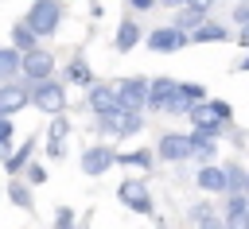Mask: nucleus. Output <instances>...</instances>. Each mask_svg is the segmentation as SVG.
Here are the masks:
<instances>
[{"label": "nucleus", "instance_id": "obj_1", "mask_svg": "<svg viewBox=\"0 0 249 229\" xmlns=\"http://www.w3.org/2000/svg\"><path fill=\"white\" fill-rule=\"evenodd\" d=\"M187 116H191L195 132H202V136H210V140H214V136L222 132V124L233 116V109H230L226 101H202V105H195Z\"/></svg>", "mask_w": 249, "mask_h": 229}, {"label": "nucleus", "instance_id": "obj_2", "mask_svg": "<svg viewBox=\"0 0 249 229\" xmlns=\"http://www.w3.org/2000/svg\"><path fill=\"white\" fill-rule=\"evenodd\" d=\"M58 19H62V4H58V0H35V4L27 8V16H23V23H27V31H31L35 39L54 35V31H58Z\"/></svg>", "mask_w": 249, "mask_h": 229}, {"label": "nucleus", "instance_id": "obj_3", "mask_svg": "<svg viewBox=\"0 0 249 229\" xmlns=\"http://www.w3.org/2000/svg\"><path fill=\"white\" fill-rule=\"evenodd\" d=\"M31 105L39 109V113H47V116H62V109H66V89H62V82H35L31 85Z\"/></svg>", "mask_w": 249, "mask_h": 229}, {"label": "nucleus", "instance_id": "obj_4", "mask_svg": "<svg viewBox=\"0 0 249 229\" xmlns=\"http://www.w3.org/2000/svg\"><path fill=\"white\" fill-rule=\"evenodd\" d=\"M19 70H23V78H27V85H35V82H47L51 74H54V54L51 50H23L19 54Z\"/></svg>", "mask_w": 249, "mask_h": 229}, {"label": "nucleus", "instance_id": "obj_5", "mask_svg": "<svg viewBox=\"0 0 249 229\" xmlns=\"http://www.w3.org/2000/svg\"><path fill=\"white\" fill-rule=\"evenodd\" d=\"M31 105V85L27 82H4L0 85V116L8 120V116H16V113H23Z\"/></svg>", "mask_w": 249, "mask_h": 229}, {"label": "nucleus", "instance_id": "obj_6", "mask_svg": "<svg viewBox=\"0 0 249 229\" xmlns=\"http://www.w3.org/2000/svg\"><path fill=\"white\" fill-rule=\"evenodd\" d=\"M113 93H117V105H121L124 113H140V109L148 105V82H144V78H124Z\"/></svg>", "mask_w": 249, "mask_h": 229}, {"label": "nucleus", "instance_id": "obj_7", "mask_svg": "<svg viewBox=\"0 0 249 229\" xmlns=\"http://www.w3.org/2000/svg\"><path fill=\"white\" fill-rule=\"evenodd\" d=\"M117 198L132 210V213H152L156 206H152V194H148V186H144V179H124L121 186H117Z\"/></svg>", "mask_w": 249, "mask_h": 229}, {"label": "nucleus", "instance_id": "obj_8", "mask_svg": "<svg viewBox=\"0 0 249 229\" xmlns=\"http://www.w3.org/2000/svg\"><path fill=\"white\" fill-rule=\"evenodd\" d=\"M113 163H117V151H113L109 144H89V147L82 151V175H89V179L105 175Z\"/></svg>", "mask_w": 249, "mask_h": 229}, {"label": "nucleus", "instance_id": "obj_9", "mask_svg": "<svg viewBox=\"0 0 249 229\" xmlns=\"http://www.w3.org/2000/svg\"><path fill=\"white\" fill-rule=\"evenodd\" d=\"M156 155H160V159H167V163L191 159V136H183V132H167V136H160Z\"/></svg>", "mask_w": 249, "mask_h": 229}, {"label": "nucleus", "instance_id": "obj_10", "mask_svg": "<svg viewBox=\"0 0 249 229\" xmlns=\"http://www.w3.org/2000/svg\"><path fill=\"white\" fill-rule=\"evenodd\" d=\"M183 47H187V35L175 31V27H156V31L148 35V50H156V54H175V50H183Z\"/></svg>", "mask_w": 249, "mask_h": 229}, {"label": "nucleus", "instance_id": "obj_11", "mask_svg": "<svg viewBox=\"0 0 249 229\" xmlns=\"http://www.w3.org/2000/svg\"><path fill=\"white\" fill-rule=\"evenodd\" d=\"M175 93H179V82H175V78H156V82H148V109L167 113V105L175 101Z\"/></svg>", "mask_w": 249, "mask_h": 229}, {"label": "nucleus", "instance_id": "obj_12", "mask_svg": "<svg viewBox=\"0 0 249 229\" xmlns=\"http://www.w3.org/2000/svg\"><path fill=\"white\" fill-rule=\"evenodd\" d=\"M35 144H39V140H35V136H27L16 151H8V155H4V171H8V179H19V171H23V167L31 163V155H35Z\"/></svg>", "mask_w": 249, "mask_h": 229}, {"label": "nucleus", "instance_id": "obj_13", "mask_svg": "<svg viewBox=\"0 0 249 229\" xmlns=\"http://www.w3.org/2000/svg\"><path fill=\"white\" fill-rule=\"evenodd\" d=\"M226 229H249V198L233 194L226 202Z\"/></svg>", "mask_w": 249, "mask_h": 229}, {"label": "nucleus", "instance_id": "obj_14", "mask_svg": "<svg viewBox=\"0 0 249 229\" xmlns=\"http://www.w3.org/2000/svg\"><path fill=\"white\" fill-rule=\"evenodd\" d=\"M195 182H198V190H206V194H222V190H226V171L214 167V163H202V171L195 175Z\"/></svg>", "mask_w": 249, "mask_h": 229}, {"label": "nucleus", "instance_id": "obj_15", "mask_svg": "<svg viewBox=\"0 0 249 229\" xmlns=\"http://www.w3.org/2000/svg\"><path fill=\"white\" fill-rule=\"evenodd\" d=\"M8 198L12 206H19L23 213H35V198H31V186L23 179H8Z\"/></svg>", "mask_w": 249, "mask_h": 229}, {"label": "nucleus", "instance_id": "obj_16", "mask_svg": "<svg viewBox=\"0 0 249 229\" xmlns=\"http://www.w3.org/2000/svg\"><path fill=\"white\" fill-rule=\"evenodd\" d=\"M136 43H140V23H136V19H121L113 47H117V50H132Z\"/></svg>", "mask_w": 249, "mask_h": 229}, {"label": "nucleus", "instance_id": "obj_17", "mask_svg": "<svg viewBox=\"0 0 249 229\" xmlns=\"http://www.w3.org/2000/svg\"><path fill=\"white\" fill-rule=\"evenodd\" d=\"M230 31L222 27V23H198L191 35H187V43H222Z\"/></svg>", "mask_w": 249, "mask_h": 229}, {"label": "nucleus", "instance_id": "obj_18", "mask_svg": "<svg viewBox=\"0 0 249 229\" xmlns=\"http://www.w3.org/2000/svg\"><path fill=\"white\" fill-rule=\"evenodd\" d=\"M140 128H144L140 113H121V116H117V120L109 124V132H113V136H121V140H124V136H136Z\"/></svg>", "mask_w": 249, "mask_h": 229}, {"label": "nucleus", "instance_id": "obj_19", "mask_svg": "<svg viewBox=\"0 0 249 229\" xmlns=\"http://www.w3.org/2000/svg\"><path fill=\"white\" fill-rule=\"evenodd\" d=\"M66 78H70L74 85H86V89L93 85V74H89V62H86L82 54H74V58H70V66H66Z\"/></svg>", "mask_w": 249, "mask_h": 229}, {"label": "nucleus", "instance_id": "obj_20", "mask_svg": "<svg viewBox=\"0 0 249 229\" xmlns=\"http://www.w3.org/2000/svg\"><path fill=\"white\" fill-rule=\"evenodd\" d=\"M35 47H39V39L27 31V23H23V19H19V23H12V50H19V54H23V50H35Z\"/></svg>", "mask_w": 249, "mask_h": 229}, {"label": "nucleus", "instance_id": "obj_21", "mask_svg": "<svg viewBox=\"0 0 249 229\" xmlns=\"http://www.w3.org/2000/svg\"><path fill=\"white\" fill-rule=\"evenodd\" d=\"M202 19H206L202 12H195V8H183V12H179V16L171 19V27H175V31H183V35H191V31H195V27L202 23Z\"/></svg>", "mask_w": 249, "mask_h": 229}, {"label": "nucleus", "instance_id": "obj_22", "mask_svg": "<svg viewBox=\"0 0 249 229\" xmlns=\"http://www.w3.org/2000/svg\"><path fill=\"white\" fill-rule=\"evenodd\" d=\"M117 163H124V167H140V171H148V167H152V151H148V147H136V151H121V155H117Z\"/></svg>", "mask_w": 249, "mask_h": 229}, {"label": "nucleus", "instance_id": "obj_23", "mask_svg": "<svg viewBox=\"0 0 249 229\" xmlns=\"http://www.w3.org/2000/svg\"><path fill=\"white\" fill-rule=\"evenodd\" d=\"M19 74V50H0V82Z\"/></svg>", "mask_w": 249, "mask_h": 229}, {"label": "nucleus", "instance_id": "obj_24", "mask_svg": "<svg viewBox=\"0 0 249 229\" xmlns=\"http://www.w3.org/2000/svg\"><path fill=\"white\" fill-rule=\"evenodd\" d=\"M19 179H23L27 186H43V182H47V167H43V163H27V167L19 171Z\"/></svg>", "mask_w": 249, "mask_h": 229}, {"label": "nucleus", "instance_id": "obj_25", "mask_svg": "<svg viewBox=\"0 0 249 229\" xmlns=\"http://www.w3.org/2000/svg\"><path fill=\"white\" fill-rule=\"evenodd\" d=\"M66 132H70L66 116H54V120H51V144H62V140H66Z\"/></svg>", "mask_w": 249, "mask_h": 229}, {"label": "nucleus", "instance_id": "obj_26", "mask_svg": "<svg viewBox=\"0 0 249 229\" xmlns=\"http://www.w3.org/2000/svg\"><path fill=\"white\" fill-rule=\"evenodd\" d=\"M54 229H74V210L70 206H58L54 210Z\"/></svg>", "mask_w": 249, "mask_h": 229}, {"label": "nucleus", "instance_id": "obj_27", "mask_svg": "<svg viewBox=\"0 0 249 229\" xmlns=\"http://www.w3.org/2000/svg\"><path fill=\"white\" fill-rule=\"evenodd\" d=\"M12 140H16V124H12V120H4V116H0V147H8V144H12Z\"/></svg>", "mask_w": 249, "mask_h": 229}, {"label": "nucleus", "instance_id": "obj_28", "mask_svg": "<svg viewBox=\"0 0 249 229\" xmlns=\"http://www.w3.org/2000/svg\"><path fill=\"white\" fill-rule=\"evenodd\" d=\"M198 229H226V221H218V213H210V217H202V221H195Z\"/></svg>", "mask_w": 249, "mask_h": 229}, {"label": "nucleus", "instance_id": "obj_29", "mask_svg": "<svg viewBox=\"0 0 249 229\" xmlns=\"http://www.w3.org/2000/svg\"><path fill=\"white\" fill-rule=\"evenodd\" d=\"M187 8H195V12H202V16H206V12L214 8V0H187Z\"/></svg>", "mask_w": 249, "mask_h": 229}, {"label": "nucleus", "instance_id": "obj_30", "mask_svg": "<svg viewBox=\"0 0 249 229\" xmlns=\"http://www.w3.org/2000/svg\"><path fill=\"white\" fill-rule=\"evenodd\" d=\"M233 19H237V23L245 27V23H249V4H237V12H233Z\"/></svg>", "mask_w": 249, "mask_h": 229}, {"label": "nucleus", "instance_id": "obj_31", "mask_svg": "<svg viewBox=\"0 0 249 229\" xmlns=\"http://www.w3.org/2000/svg\"><path fill=\"white\" fill-rule=\"evenodd\" d=\"M128 4H132V8H136V12H148V8H152V4H156V0H128Z\"/></svg>", "mask_w": 249, "mask_h": 229}, {"label": "nucleus", "instance_id": "obj_32", "mask_svg": "<svg viewBox=\"0 0 249 229\" xmlns=\"http://www.w3.org/2000/svg\"><path fill=\"white\" fill-rule=\"evenodd\" d=\"M156 4H167V8H183L187 0H156Z\"/></svg>", "mask_w": 249, "mask_h": 229}, {"label": "nucleus", "instance_id": "obj_33", "mask_svg": "<svg viewBox=\"0 0 249 229\" xmlns=\"http://www.w3.org/2000/svg\"><path fill=\"white\" fill-rule=\"evenodd\" d=\"M241 47H245V50H249V23H245V27H241Z\"/></svg>", "mask_w": 249, "mask_h": 229}, {"label": "nucleus", "instance_id": "obj_34", "mask_svg": "<svg viewBox=\"0 0 249 229\" xmlns=\"http://www.w3.org/2000/svg\"><path fill=\"white\" fill-rule=\"evenodd\" d=\"M237 66H241V70H249V54H245V58H241V62H237Z\"/></svg>", "mask_w": 249, "mask_h": 229}, {"label": "nucleus", "instance_id": "obj_35", "mask_svg": "<svg viewBox=\"0 0 249 229\" xmlns=\"http://www.w3.org/2000/svg\"><path fill=\"white\" fill-rule=\"evenodd\" d=\"M74 229H89V221H78V225H74Z\"/></svg>", "mask_w": 249, "mask_h": 229}, {"label": "nucleus", "instance_id": "obj_36", "mask_svg": "<svg viewBox=\"0 0 249 229\" xmlns=\"http://www.w3.org/2000/svg\"><path fill=\"white\" fill-rule=\"evenodd\" d=\"M4 155H8V147H0V159H4Z\"/></svg>", "mask_w": 249, "mask_h": 229}, {"label": "nucleus", "instance_id": "obj_37", "mask_svg": "<svg viewBox=\"0 0 249 229\" xmlns=\"http://www.w3.org/2000/svg\"><path fill=\"white\" fill-rule=\"evenodd\" d=\"M245 198H249V182H245Z\"/></svg>", "mask_w": 249, "mask_h": 229}, {"label": "nucleus", "instance_id": "obj_38", "mask_svg": "<svg viewBox=\"0 0 249 229\" xmlns=\"http://www.w3.org/2000/svg\"><path fill=\"white\" fill-rule=\"evenodd\" d=\"M241 4H249V0H241Z\"/></svg>", "mask_w": 249, "mask_h": 229}]
</instances>
